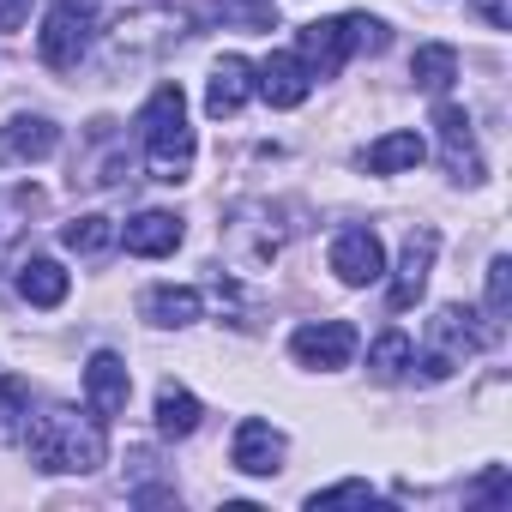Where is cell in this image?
<instances>
[{
  "instance_id": "ac0fdd59",
  "label": "cell",
  "mask_w": 512,
  "mask_h": 512,
  "mask_svg": "<svg viewBox=\"0 0 512 512\" xmlns=\"http://www.w3.org/2000/svg\"><path fill=\"white\" fill-rule=\"evenodd\" d=\"M410 79H416V91L446 97L452 79H458V49H452V43H422V49L410 55Z\"/></svg>"
},
{
  "instance_id": "2e32d148",
  "label": "cell",
  "mask_w": 512,
  "mask_h": 512,
  "mask_svg": "<svg viewBox=\"0 0 512 512\" xmlns=\"http://www.w3.org/2000/svg\"><path fill=\"white\" fill-rule=\"evenodd\" d=\"M181 217L175 211H139L127 229H121V241H127V253H139V260H163V253H175L181 247Z\"/></svg>"
},
{
  "instance_id": "cb8c5ba5",
  "label": "cell",
  "mask_w": 512,
  "mask_h": 512,
  "mask_svg": "<svg viewBox=\"0 0 512 512\" xmlns=\"http://www.w3.org/2000/svg\"><path fill=\"white\" fill-rule=\"evenodd\" d=\"M410 356H416V344H410L398 326H386V332L374 338V350H368V368H374V380H404V368H416Z\"/></svg>"
},
{
  "instance_id": "9c48e42d",
  "label": "cell",
  "mask_w": 512,
  "mask_h": 512,
  "mask_svg": "<svg viewBox=\"0 0 512 512\" xmlns=\"http://www.w3.org/2000/svg\"><path fill=\"white\" fill-rule=\"evenodd\" d=\"M434 253H440V229H434V223H416V229L404 235V260H398V278H392V290H386L392 314L416 308V296H422V284H428V272H434Z\"/></svg>"
},
{
  "instance_id": "4316f807",
  "label": "cell",
  "mask_w": 512,
  "mask_h": 512,
  "mask_svg": "<svg viewBox=\"0 0 512 512\" xmlns=\"http://www.w3.org/2000/svg\"><path fill=\"white\" fill-rule=\"evenodd\" d=\"M308 506H314V512H320V506H374V488H368V482H338V488L308 494Z\"/></svg>"
},
{
  "instance_id": "52a82bcc",
  "label": "cell",
  "mask_w": 512,
  "mask_h": 512,
  "mask_svg": "<svg viewBox=\"0 0 512 512\" xmlns=\"http://www.w3.org/2000/svg\"><path fill=\"white\" fill-rule=\"evenodd\" d=\"M434 127H440V157L458 181H482V151H476V127H470V109L440 97L434 103Z\"/></svg>"
},
{
  "instance_id": "6da1fadb",
  "label": "cell",
  "mask_w": 512,
  "mask_h": 512,
  "mask_svg": "<svg viewBox=\"0 0 512 512\" xmlns=\"http://www.w3.org/2000/svg\"><path fill=\"white\" fill-rule=\"evenodd\" d=\"M25 446H31V464L49 470V476H91V470L109 458L103 416H79V410H67V404H49V410L25 428Z\"/></svg>"
},
{
  "instance_id": "e0dca14e",
  "label": "cell",
  "mask_w": 512,
  "mask_h": 512,
  "mask_svg": "<svg viewBox=\"0 0 512 512\" xmlns=\"http://www.w3.org/2000/svg\"><path fill=\"white\" fill-rule=\"evenodd\" d=\"M422 157H428V145H422L416 133H386V139H374V145L356 151V163H362L368 175H404V169H416Z\"/></svg>"
},
{
  "instance_id": "f1b7e54d",
  "label": "cell",
  "mask_w": 512,
  "mask_h": 512,
  "mask_svg": "<svg viewBox=\"0 0 512 512\" xmlns=\"http://www.w3.org/2000/svg\"><path fill=\"white\" fill-rule=\"evenodd\" d=\"M31 19V0H0V31H25Z\"/></svg>"
},
{
  "instance_id": "8fae6325",
  "label": "cell",
  "mask_w": 512,
  "mask_h": 512,
  "mask_svg": "<svg viewBox=\"0 0 512 512\" xmlns=\"http://www.w3.org/2000/svg\"><path fill=\"white\" fill-rule=\"evenodd\" d=\"M229 464L241 476H278L284 470V434L272 422H260V416H247L235 428V440H229Z\"/></svg>"
},
{
  "instance_id": "30bf717a",
  "label": "cell",
  "mask_w": 512,
  "mask_h": 512,
  "mask_svg": "<svg viewBox=\"0 0 512 512\" xmlns=\"http://www.w3.org/2000/svg\"><path fill=\"white\" fill-rule=\"evenodd\" d=\"M332 272L350 290L380 284L386 278V247H380V235L374 229H338V241H332Z\"/></svg>"
},
{
  "instance_id": "7c38bea8",
  "label": "cell",
  "mask_w": 512,
  "mask_h": 512,
  "mask_svg": "<svg viewBox=\"0 0 512 512\" xmlns=\"http://www.w3.org/2000/svg\"><path fill=\"white\" fill-rule=\"evenodd\" d=\"M127 398H133V374H127V362L115 356V350H97L91 362H85V404H91V416H121L127 410Z\"/></svg>"
},
{
  "instance_id": "ffe728a7",
  "label": "cell",
  "mask_w": 512,
  "mask_h": 512,
  "mask_svg": "<svg viewBox=\"0 0 512 512\" xmlns=\"http://www.w3.org/2000/svg\"><path fill=\"white\" fill-rule=\"evenodd\" d=\"M199 308H205V296H199L193 284H157V290L145 296L151 326H193V320H199Z\"/></svg>"
},
{
  "instance_id": "ba28073f",
  "label": "cell",
  "mask_w": 512,
  "mask_h": 512,
  "mask_svg": "<svg viewBox=\"0 0 512 512\" xmlns=\"http://www.w3.org/2000/svg\"><path fill=\"white\" fill-rule=\"evenodd\" d=\"M290 356H296L302 368H320V374L350 368V356H356V326H350V320H314V326H302V332L290 338Z\"/></svg>"
},
{
  "instance_id": "7402d4cb",
  "label": "cell",
  "mask_w": 512,
  "mask_h": 512,
  "mask_svg": "<svg viewBox=\"0 0 512 512\" xmlns=\"http://www.w3.org/2000/svg\"><path fill=\"white\" fill-rule=\"evenodd\" d=\"M31 428V386L19 374H0V446H19Z\"/></svg>"
},
{
  "instance_id": "603a6c76",
  "label": "cell",
  "mask_w": 512,
  "mask_h": 512,
  "mask_svg": "<svg viewBox=\"0 0 512 512\" xmlns=\"http://www.w3.org/2000/svg\"><path fill=\"white\" fill-rule=\"evenodd\" d=\"M61 241H67L73 253H85V260H97V253H109V247L121 241V229H115V217H103V211H85V217H73V223L61 229Z\"/></svg>"
},
{
  "instance_id": "3957f363",
  "label": "cell",
  "mask_w": 512,
  "mask_h": 512,
  "mask_svg": "<svg viewBox=\"0 0 512 512\" xmlns=\"http://www.w3.org/2000/svg\"><path fill=\"white\" fill-rule=\"evenodd\" d=\"M356 49H374V55H380V49H386V25L368 19V13H344V19L302 25V37H296V61H302L314 79H338Z\"/></svg>"
},
{
  "instance_id": "44dd1931",
  "label": "cell",
  "mask_w": 512,
  "mask_h": 512,
  "mask_svg": "<svg viewBox=\"0 0 512 512\" xmlns=\"http://www.w3.org/2000/svg\"><path fill=\"white\" fill-rule=\"evenodd\" d=\"M199 416H205V410H199V398H193L187 386L169 380V386L157 392V434H163V440H187V434L199 428Z\"/></svg>"
},
{
  "instance_id": "5b68a950",
  "label": "cell",
  "mask_w": 512,
  "mask_h": 512,
  "mask_svg": "<svg viewBox=\"0 0 512 512\" xmlns=\"http://www.w3.org/2000/svg\"><path fill=\"white\" fill-rule=\"evenodd\" d=\"M278 247H284V229H278L272 205H241V211L223 223V260H229L241 278H253V272H272Z\"/></svg>"
},
{
  "instance_id": "83f0119b",
  "label": "cell",
  "mask_w": 512,
  "mask_h": 512,
  "mask_svg": "<svg viewBox=\"0 0 512 512\" xmlns=\"http://www.w3.org/2000/svg\"><path fill=\"white\" fill-rule=\"evenodd\" d=\"M470 13H476L488 31H512V0H470Z\"/></svg>"
},
{
  "instance_id": "4fadbf2b",
  "label": "cell",
  "mask_w": 512,
  "mask_h": 512,
  "mask_svg": "<svg viewBox=\"0 0 512 512\" xmlns=\"http://www.w3.org/2000/svg\"><path fill=\"white\" fill-rule=\"evenodd\" d=\"M55 145H61V127L49 115H13L7 127H0V163L7 169L43 163V157H55Z\"/></svg>"
},
{
  "instance_id": "d4e9b609",
  "label": "cell",
  "mask_w": 512,
  "mask_h": 512,
  "mask_svg": "<svg viewBox=\"0 0 512 512\" xmlns=\"http://www.w3.org/2000/svg\"><path fill=\"white\" fill-rule=\"evenodd\" d=\"M512 314V260L500 253V260H488V332H500Z\"/></svg>"
},
{
  "instance_id": "d6986e66",
  "label": "cell",
  "mask_w": 512,
  "mask_h": 512,
  "mask_svg": "<svg viewBox=\"0 0 512 512\" xmlns=\"http://www.w3.org/2000/svg\"><path fill=\"white\" fill-rule=\"evenodd\" d=\"M67 290H73V278H67L55 260H25V266H19V296H25L31 308H61Z\"/></svg>"
},
{
  "instance_id": "484cf974",
  "label": "cell",
  "mask_w": 512,
  "mask_h": 512,
  "mask_svg": "<svg viewBox=\"0 0 512 512\" xmlns=\"http://www.w3.org/2000/svg\"><path fill=\"white\" fill-rule=\"evenodd\" d=\"M223 19L253 25V31H278V0H223Z\"/></svg>"
},
{
  "instance_id": "277c9868",
  "label": "cell",
  "mask_w": 512,
  "mask_h": 512,
  "mask_svg": "<svg viewBox=\"0 0 512 512\" xmlns=\"http://www.w3.org/2000/svg\"><path fill=\"white\" fill-rule=\"evenodd\" d=\"M488 338H494V332H482L470 308H440V314L428 320L422 356H410V362H422V380H452Z\"/></svg>"
},
{
  "instance_id": "5bb4252c",
  "label": "cell",
  "mask_w": 512,
  "mask_h": 512,
  "mask_svg": "<svg viewBox=\"0 0 512 512\" xmlns=\"http://www.w3.org/2000/svg\"><path fill=\"white\" fill-rule=\"evenodd\" d=\"M253 91H260L272 109H302L308 91H314V73L296 55H272L266 67H253Z\"/></svg>"
},
{
  "instance_id": "7a4b0ae2",
  "label": "cell",
  "mask_w": 512,
  "mask_h": 512,
  "mask_svg": "<svg viewBox=\"0 0 512 512\" xmlns=\"http://www.w3.org/2000/svg\"><path fill=\"white\" fill-rule=\"evenodd\" d=\"M139 133H145V163H151V181H169L181 187L193 175V127H187V97L181 85H157L145 115H139Z\"/></svg>"
},
{
  "instance_id": "9a60e30c",
  "label": "cell",
  "mask_w": 512,
  "mask_h": 512,
  "mask_svg": "<svg viewBox=\"0 0 512 512\" xmlns=\"http://www.w3.org/2000/svg\"><path fill=\"white\" fill-rule=\"evenodd\" d=\"M247 97H253V67L241 55H223L211 67V85H205V115L211 121H229V115H241Z\"/></svg>"
},
{
  "instance_id": "8992f818",
  "label": "cell",
  "mask_w": 512,
  "mask_h": 512,
  "mask_svg": "<svg viewBox=\"0 0 512 512\" xmlns=\"http://www.w3.org/2000/svg\"><path fill=\"white\" fill-rule=\"evenodd\" d=\"M91 37H97V0H55L43 19V37H37V55H43V67L67 73L85 61Z\"/></svg>"
}]
</instances>
